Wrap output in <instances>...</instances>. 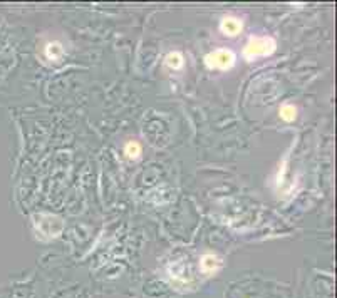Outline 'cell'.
<instances>
[{
  "mask_svg": "<svg viewBox=\"0 0 337 298\" xmlns=\"http://www.w3.org/2000/svg\"><path fill=\"white\" fill-rule=\"evenodd\" d=\"M220 266V260L216 257H213V255H205L203 260H202V270L205 273H213V271H216V268Z\"/></svg>",
  "mask_w": 337,
  "mask_h": 298,
  "instance_id": "277c9868",
  "label": "cell"
},
{
  "mask_svg": "<svg viewBox=\"0 0 337 298\" xmlns=\"http://www.w3.org/2000/svg\"><path fill=\"white\" fill-rule=\"evenodd\" d=\"M242 27H243L242 20L235 19V17H225V19L221 20V24H220L221 32H223L225 36H230V37L237 36V34L242 31Z\"/></svg>",
  "mask_w": 337,
  "mask_h": 298,
  "instance_id": "3957f363",
  "label": "cell"
},
{
  "mask_svg": "<svg viewBox=\"0 0 337 298\" xmlns=\"http://www.w3.org/2000/svg\"><path fill=\"white\" fill-rule=\"evenodd\" d=\"M275 50V40L272 37H250L243 49V57L253 61L258 57H267Z\"/></svg>",
  "mask_w": 337,
  "mask_h": 298,
  "instance_id": "6da1fadb",
  "label": "cell"
},
{
  "mask_svg": "<svg viewBox=\"0 0 337 298\" xmlns=\"http://www.w3.org/2000/svg\"><path fill=\"white\" fill-rule=\"evenodd\" d=\"M166 66L171 69H181L183 67V55L180 52H169L166 55Z\"/></svg>",
  "mask_w": 337,
  "mask_h": 298,
  "instance_id": "8992f818",
  "label": "cell"
},
{
  "mask_svg": "<svg viewBox=\"0 0 337 298\" xmlns=\"http://www.w3.org/2000/svg\"><path fill=\"white\" fill-rule=\"evenodd\" d=\"M62 45L59 44V42H50L47 44V47H45V55H47L49 59H54V61H57L59 57L62 55Z\"/></svg>",
  "mask_w": 337,
  "mask_h": 298,
  "instance_id": "52a82bcc",
  "label": "cell"
},
{
  "mask_svg": "<svg viewBox=\"0 0 337 298\" xmlns=\"http://www.w3.org/2000/svg\"><path fill=\"white\" fill-rule=\"evenodd\" d=\"M205 64L210 69H220L227 71L235 64V54L230 49H216L205 57Z\"/></svg>",
  "mask_w": 337,
  "mask_h": 298,
  "instance_id": "7a4b0ae2",
  "label": "cell"
},
{
  "mask_svg": "<svg viewBox=\"0 0 337 298\" xmlns=\"http://www.w3.org/2000/svg\"><path fill=\"white\" fill-rule=\"evenodd\" d=\"M125 152H126L127 157H131V159H136V157L139 156V152H141V146H139V143L131 141V143L126 144Z\"/></svg>",
  "mask_w": 337,
  "mask_h": 298,
  "instance_id": "ba28073f",
  "label": "cell"
},
{
  "mask_svg": "<svg viewBox=\"0 0 337 298\" xmlns=\"http://www.w3.org/2000/svg\"><path fill=\"white\" fill-rule=\"evenodd\" d=\"M280 117H282L284 121H287V122L295 121L297 108H295V106H292V104H284L282 108H280Z\"/></svg>",
  "mask_w": 337,
  "mask_h": 298,
  "instance_id": "5b68a950",
  "label": "cell"
}]
</instances>
